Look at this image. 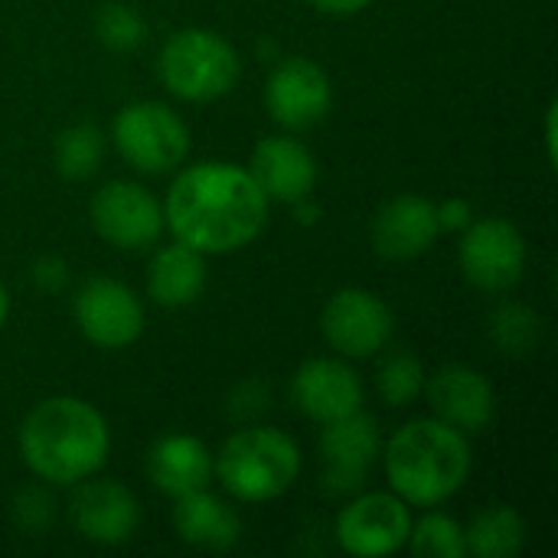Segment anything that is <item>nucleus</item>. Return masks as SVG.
Returning a JSON list of instances; mask_svg holds the SVG:
<instances>
[{
    "instance_id": "obj_1",
    "label": "nucleus",
    "mask_w": 558,
    "mask_h": 558,
    "mask_svg": "<svg viewBox=\"0 0 558 558\" xmlns=\"http://www.w3.org/2000/svg\"><path fill=\"white\" fill-rule=\"evenodd\" d=\"M163 219L177 242L203 255H232L265 232L268 196L258 190L248 167L203 160L173 180Z\"/></svg>"
},
{
    "instance_id": "obj_2",
    "label": "nucleus",
    "mask_w": 558,
    "mask_h": 558,
    "mask_svg": "<svg viewBox=\"0 0 558 558\" xmlns=\"http://www.w3.org/2000/svg\"><path fill=\"white\" fill-rule=\"evenodd\" d=\"M16 445L33 477L52 487H75L105 468L111 432L92 402L78 396H49L26 412Z\"/></svg>"
},
{
    "instance_id": "obj_3",
    "label": "nucleus",
    "mask_w": 558,
    "mask_h": 558,
    "mask_svg": "<svg viewBox=\"0 0 558 558\" xmlns=\"http://www.w3.org/2000/svg\"><path fill=\"white\" fill-rule=\"evenodd\" d=\"M383 464L396 497L409 507H438L468 484L471 445L441 418H415L386 441Z\"/></svg>"
},
{
    "instance_id": "obj_4",
    "label": "nucleus",
    "mask_w": 558,
    "mask_h": 558,
    "mask_svg": "<svg viewBox=\"0 0 558 558\" xmlns=\"http://www.w3.org/2000/svg\"><path fill=\"white\" fill-rule=\"evenodd\" d=\"M304 458L291 435L268 425H248L226 438L216 454V474L239 504H268L294 487Z\"/></svg>"
},
{
    "instance_id": "obj_5",
    "label": "nucleus",
    "mask_w": 558,
    "mask_h": 558,
    "mask_svg": "<svg viewBox=\"0 0 558 558\" xmlns=\"http://www.w3.org/2000/svg\"><path fill=\"white\" fill-rule=\"evenodd\" d=\"M157 75L167 92L183 101H216L235 88L242 62L235 46L216 29L186 26L163 43Z\"/></svg>"
},
{
    "instance_id": "obj_6",
    "label": "nucleus",
    "mask_w": 558,
    "mask_h": 558,
    "mask_svg": "<svg viewBox=\"0 0 558 558\" xmlns=\"http://www.w3.org/2000/svg\"><path fill=\"white\" fill-rule=\"evenodd\" d=\"M118 154L141 173H170L190 154L186 121L163 101H131L114 114Z\"/></svg>"
},
{
    "instance_id": "obj_7",
    "label": "nucleus",
    "mask_w": 558,
    "mask_h": 558,
    "mask_svg": "<svg viewBox=\"0 0 558 558\" xmlns=\"http://www.w3.org/2000/svg\"><path fill=\"white\" fill-rule=\"evenodd\" d=\"M88 219L98 239L121 252H141L160 242L167 219H163V203L141 183L134 180H111L105 183L92 203H88Z\"/></svg>"
},
{
    "instance_id": "obj_8",
    "label": "nucleus",
    "mask_w": 558,
    "mask_h": 558,
    "mask_svg": "<svg viewBox=\"0 0 558 558\" xmlns=\"http://www.w3.org/2000/svg\"><path fill=\"white\" fill-rule=\"evenodd\" d=\"M526 258H530V248H526L523 232L504 216L474 219L461 232L458 262H461L464 278L481 291L500 294L520 284L526 271Z\"/></svg>"
},
{
    "instance_id": "obj_9",
    "label": "nucleus",
    "mask_w": 558,
    "mask_h": 558,
    "mask_svg": "<svg viewBox=\"0 0 558 558\" xmlns=\"http://www.w3.org/2000/svg\"><path fill=\"white\" fill-rule=\"evenodd\" d=\"M327 343L347 360H369L392 340L396 320L389 304L366 288H340L320 311Z\"/></svg>"
},
{
    "instance_id": "obj_10",
    "label": "nucleus",
    "mask_w": 558,
    "mask_h": 558,
    "mask_svg": "<svg viewBox=\"0 0 558 558\" xmlns=\"http://www.w3.org/2000/svg\"><path fill=\"white\" fill-rule=\"evenodd\" d=\"M412 530L409 504L396 494H353L340 510L333 536L350 556L383 558L405 549Z\"/></svg>"
},
{
    "instance_id": "obj_11",
    "label": "nucleus",
    "mask_w": 558,
    "mask_h": 558,
    "mask_svg": "<svg viewBox=\"0 0 558 558\" xmlns=\"http://www.w3.org/2000/svg\"><path fill=\"white\" fill-rule=\"evenodd\" d=\"M265 108L281 128H314L333 108V82L307 56L281 59L265 82Z\"/></svg>"
},
{
    "instance_id": "obj_12",
    "label": "nucleus",
    "mask_w": 558,
    "mask_h": 558,
    "mask_svg": "<svg viewBox=\"0 0 558 558\" xmlns=\"http://www.w3.org/2000/svg\"><path fill=\"white\" fill-rule=\"evenodd\" d=\"M75 324L92 347L124 350L144 333V304L128 284L114 278H92L75 294Z\"/></svg>"
},
{
    "instance_id": "obj_13",
    "label": "nucleus",
    "mask_w": 558,
    "mask_h": 558,
    "mask_svg": "<svg viewBox=\"0 0 558 558\" xmlns=\"http://www.w3.org/2000/svg\"><path fill=\"white\" fill-rule=\"evenodd\" d=\"M379 451H383L379 422L363 409L347 418L327 422L320 432V458L327 461L324 490L333 497L360 494Z\"/></svg>"
},
{
    "instance_id": "obj_14",
    "label": "nucleus",
    "mask_w": 558,
    "mask_h": 558,
    "mask_svg": "<svg viewBox=\"0 0 558 558\" xmlns=\"http://www.w3.org/2000/svg\"><path fill=\"white\" fill-rule=\"evenodd\" d=\"M69 520L75 533L98 546H121L141 526V504L114 477H85L69 500Z\"/></svg>"
},
{
    "instance_id": "obj_15",
    "label": "nucleus",
    "mask_w": 558,
    "mask_h": 558,
    "mask_svg": "<svg viewBox=\"0 0 558 558\" xmlns=\"http://www.w3.org/2000/svg\"><path fill=\"white\" fill-rule=\"evenodd\" d=\"M422 396H428L435 418H441L445 425L464 435H477L494 422V409H497L494 386L474 366H461V363L441 366L432 379H425Z\"/></svg>"
},
{
    "instance_id": "obj_16",
    "label": "nucleus",
    "mask_w": 558,
    "mask_h": 558,
    "mask_svg": "<svg viewBox=\"0 0 558 558\" xmlns=\"http://www.w3.org/2000/svg\"><path fill=\"white\" fill-rule=\"evenodd\" d=\"M291 399L311 422H337L363 409V383L343 360H307L291 379Z\"/></svg>"
},
{
    "instance_id": "obj_17",
    "label": "nucleus",
    "mask_w": 558,
    "mask_h": 558,
    "mask_svg": "<svg viewBox=\"0 0 558 558\" xmlns=\"http://www.w3.org/2000/svg\"><path fill=\"white\" fill-rule=\"evenodd\" d=\"M441 235L435 203L418 193H399L379 206L369 226L373 248L389 262H409L425 255Z\"/></svg>"
},
{
    "instance_id": "obj_18",
    "label": "nucleus",
    "mask_w": 558,
    "mask_h": 558,
    "mask_svg": "<svg viewBox=\"0 0 558 558\" xmlns=\"http://www.w3.org/2000/svg\"><path fill=\"white\" fill-rule=\"evenodd\" d=\"M252 180L268 203H298L317 186V160L298 137H265L252 150Z\"/></svg>"
},
{
    "instance_id": "obj_19",
    "label": "nucleus",
    "mask_w": 558,
    "mask_h": 558,
    "mask_svg": "<svg viewBox=\"0 0 558 558\" xmlns=\"http://www.w3.org/2000/svg\"><path fill=\"white\" fill-rule=\"evenodd\" d=\"M147 477L163 497H186L193 490H206L216 477V454L193 435L173 432L150 445L147 451Z\"/></svg>"
},
{
    "instance_id": "obj_20",
    "label": "nucleus",
    "mask_w": 558,
    "mask_h": 558,
    "mask_svg": "<svg viewBox=\"0 0 558 558\" xmlns=\"http://www.w3.org/2000/svg\"><path fill=\"white\" fill-rule=\"evenodd\" d=\"M173 530L186 546L206 549V553H229L239 546V539L245 533L239 513L226 500L209 494V487L177 497Z\"/></svg>"
},
{
    "instance_id": "obj_21",
    "label": "nucleus",
    "mask_w": 558,
    "mask_h": 558,
    "mask_svg": "<svg viewBox=\"0 0 558 558\" xmlns=\"http://www.w3.org/2000/svg\"><path fill=\"white\" fill-rule=\"evenodd\" d=\"M206 291V255L183 245L170 242L157 248V255L147 265V294L154 304L180 311L190 307L203 298Z\"/></svg>"
},
{
    "instance_id": "obj_22",
    "label": "nucleus",
    "mask_w": 558,
    "mask_h": 558,
    "mask_svg": "<svg viewBox=\"0 0 558 558\" xmlns=\"http://www.w3.org/2000/svg\"><path fill=\"white\" fill-rule=\"evenodd\" d=\"M464 546H468V556L477 558L520 556L526 546V520L513 507L497 504L477 513L471 526H464Z\"/></svg>"
},
{
    "instance_id": "obj_23",
    "label": "nucleus",
    "mask_w": 558,
    "mask_h": 558,
    "mask_svg": "<svg viewBox=\"0 0 558 558\" xmlns=\"http://www.w3.org/2000/svg\"><path fill=\"white\" fill-rule=\"evenodd\" d=\"M490 343L504 356H530L543 340V317L523 301H500L487 317Z\"/></svg>"
},
{
    "instance_id": "obj_24",
    "label": "nucleus",
    "mask_w": 558,
    "mask_h": 558,
    "mask_svg": "<svg viewBox=\"0 0 558 558\" xmlns=\"http://www.w3.org/2000/svg\"><path fill=\"white\" fill-rule=\"evenodd\" d=\"M105 160V134L95 124H72L52 141V167L65 180H88Z\"/></svg>"
},
{
    "instance_id": "obj_25",
    "label": "nucleus",
    "mask_w": 558,
    "mask_h": 558,
    "mask_svg": "<svg viewBox=\"0 0 558 558\" xmlns=\"http://www.w3.org/2000/svg\"><path fill=\"white\" fill-rule=\"evenodd\" d=\"M425 366L415 353L409 350H392L383 363H379V376H376V386H379V396L386 405L392 409H402V405H412L415 399H422L425 392Z\"/></svg>"
},
{
    "instance_id": "obj_26",
    "label": "nucleus",
    "mask_w": 558,
    "mask_h": 558,
    "mask_svg": "<svg viewBox=\"0 0 558 558\" xmlns=\"http://www.w3.org/2000/svg\"><path fill=\"white\" fill-rule=\"evenodd\" d=\"M95 36L111 52H134L147 39V20L128 0H108L95 13Z\"/></svg>"
},
{
    "instance_id": "obj_27",
    "label": "nucleus",
    "mask_w": 558,
    "mask_h": 558,
    "mask_svg": "<svg viewBox=\"0 0 558 558\" xmlns=\"http://www.w3.org/2000/svg\"><path fill=\"white\" fill-rule=\"evenodd\" d=\"M409 553L418 558H464V526L448 513H425L409 530Z\"/></svg>"
},
{
    "instance_id": "obj_28",
    "label": "nucleus",
    "mask_w": 558,
    "mask_h": 558,
    "mask_svg": "<svg viewBox=\"0 0 558 558\" xmlns=\"http://www.w3.org/2000/svg\"><path fill=\"white\" fill-rule=\"evenodd\" d=\"M10 520L26 536H39L56 520V497L43 484H29V487L16 490V497L10 504Z\"/></svg>"
},
{
    "instance_id": "obj_29",
    "label": "nucleus",
    "mask_w": 558,
    "mask_h": 558,
    "mask_svg": "<svg viewBox=\"0 0 558 558\" xmlns=\"http://www.w3.org/2000/svg\"><path fill=\"white\" fill-rule=\"evenodd\" d=\"M29 278H33V284H36L39 291L56 294V291H62L65 281H69V265H65L59 255H43V258L33 262Z\"/></svg>"
},
{
    "instance_id": "obj_30",
    "label": "nucleus",
    "mask_w": 558,
    "mask_h": 558,
    "mask_svg": "<svg viewBox=\"0 0 558 558\" xmlns=\"http://www.w3.org/2000/svg\"><path fill=\"white\" fill-rule=\"evenodd\" d=\"M435 216H438V229L441 232H464L477 216H474V206L461 196H451L445 203H435Z\"/></svg>"
},
{
    "instance_id": "obj_31",
    "label": "nucleus",
    "mask_w": 558,
    "mask_h": 558,
    "mask_svg": "<svg viewBox=\"0 0 558 558\" xmlns=\"http://www.w3.org/2000/svg\"><path fill=\"white\" fill-rule=\"evenodd\" d=\"M320 13L327 16H356L360 10H366L373 0H311Z\"/></svg>"
},
{
    "instance_id": "obj_32",
    "label": "nucleus",
    "mask_w": 558,
    "mask_h": 558,
    "mask_svg": "<svg viewBox=\"0 0 558 558\" xmlns=\"http://www.w3.org/2000/svg\"><path fill=\"white\" fill-rule=\"evenodd\" d=\"M291 206H294V216H298L304 226H314L317 216H320V206H317L311 196H304V199H298V203H291Z\"/></svg>"
},
{
    "instance_id": "obj_33",
    "label": "nucleus",
    "mask_w": 558,
    "mask_h": 558,
    "mask_svg": "<svg viewBox=\"0 0 558 558\" xmlns=\"http://www.w3.org/2000/svg\"><path fill=\"white\" fill-rule=\"evenodd\" d=\"M556 101L549 105L546 111V154H549V163H556Z\"/></svg>"
},
{
    "instance_id": "obj_34",
    "label": "nucleus",
    "mask_w": 558,
    "mask_h": 558,
    "mask_svg": "<svg viewBox=\"0 0 558 558\" xmlns=\"http://www.w3.org/2000/svg\"><path fill=\"white\" fill-rule=\"evenodd\" d=\"M7 314H10V298H7V288H3V281H0V330H3V324H7Z\"/></svg>"
}]
</instances>
